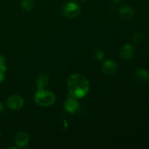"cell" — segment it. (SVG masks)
Listing matches in <instances>:
<instances>
[{
    "mask_svg": "<svg viewBox=\"0 0 149 149\" xmlns=\"http://www.w3.org/2000/svg\"><path fill=\"white\" fill-rule=\"evenodd\" d=\"M81 12L80 5L74 1H67L63 5L62 9V13L64 16L67 17H75L78 15Z\"/></svg>",
    "mask_w": 149,
    "mask_h": 149,
    "instance_id": "obj_3",
    "label": "cell"
},
{
    "mask_svg": "<svg viewBox=\"0 0 149 149\" xmlns=\"http://www.w3.org/2000/svg\"><path fill=\"white\" fill-rule=\"evenodd\" d=\"M68 89L70 95L77 99L83 98L90 90V83L83 75L74 74L68 78Z\"/></svg>",
    "mask_w": 149,
    "mask_h": 149,
    "instance_id": "obj_1",
    "label": "cell"
},
{
    "mask_svg": "<svg viewBox=\"0 0 149 149\" xmlns=\"http://www.w3.org/2000/svg\"><path fill=\"white\" fill-rule=\"evenodd\" d=\"M29 135L25 132H19L15 137V143L19 148H24L29 143Z\"/></svg>",
    "mask_w": 149,
    "mask_h": 149,
    "instance_id": "obj_7",
    "label": "cell"
},
{
    "mask_svg": "<svg viewBox=\"0 0 149 149\" xmlns=\"http://www.w3.org/2000/svg\"><path fill=\"white\" fill-rule=\"evenodd\" d=\"M4 110H5V108H4V104L0 102V113H2V112H4Z\"/></svg>",
    "mask_w": 149,
    "mask_h": 149,
    "instance_id": "obj_17",
    "label": "cell"
},
{
    "mask_svg": "<svg viewBox=\"0 0 149 149\" xmlns=\"http://www.w3.org/2000/svg\"><path fill=\"white\" fill-rule=\"evenodd\" d=\"M112 1H113L114 3H116V4H119V3L122 2L123 0H112Z\"/></svg>",
    "mask_w": 149,
    "mask_h": 149,
    "instance_id": "obj_18",
    "label": "cell"
},
{
    "mask_svg": "<svg viewBox=\"0 0 149 149\" xmlns=\"http://www.w3.org/2000/svg\"><path fill=\"white\" fill-rule=\"evenodd\" d=\"M33 99L35 103L39 106L42 107H48L55 103L56 98L55 94L52 92L45 89H41L35 93Z\"/></svg>",
    "mask_w": 149,
    "mask_h": 149,
    "instance_id": "obj_2",
    "label": "cell"
},
{
    "mask_svg": "<svg viewBox=\"0 0 149 149\" xmlns=\"http://www.w3.org/2000/svg\"><path fill=\"white\" fill-rule=\"evenodd\" d=\"M0 137H1V132H0Z\"/></svg>",
    "mask_w": 149,
    "mask_h": 149,
    "instance_id": "obj_20",
    "label": "cell"
},
{
    "mask_svg": "<svg viewBox=\"0 0 149 149\" xmlns=\"http://www.w3.org/2000/svg\"><path fill=\"white\" fill-rule=\"evenodd\" d=\"M21 7L25 11H31L33 7V0H22Z\"/></svg>",
    "mask_w": 149,
    "mask_h": 149,
    "instance_id": "obj_12",
    "label": "cell"
},
{
    "mask_svg": "<svg viewBox=\"0 0 149 149\" xmlns=\"http://www.w3.org/2000/svg\"><path fill=\"white\" fill-rule=\"evenodd\" d=\"M79 102L77 101V98L69 95V97H67L66 100L64 103L65 110L68 113L73 114V113H76V111L79 109Z\"/></svg>",
    "mask_w": 149,
    "mask_h": 149,
    "instance_id": "obj_6",
    "label": "cell"
},
{
    "mask_svg": "<svg viewBox=\"0 0 149 149\" xmlns=\"http://www.w3.org/2000/svg\"><path fill=\"white\" fill-rule=\"evenodd\" d=\"M94 57L97 61H102L105 57V53L103 49H96L94 51Z\"/></svg>",
    "mask_w": 149,
    "mask_h": 149,
    "instance_id": "obj_13",
    "label": "cell"
},
{
    "mask_svg": "<svg viewBox=\"0 0 149 149\" xmlns=\"http://www.w3.org/2000/svg\"><path fill=\"white\" fill-rule=\"evenodd\" d=\"M135 53V49L133 45L130 44H126L122 47L120 50V55L122 58L125 60H130L133 58Z\"/></svg>",
    "mask_w": 149,
    "mask_h": 149,
    "instance_id": "obj_8",
    "label": "cell"
},
{
    "mask_svg": "<svg viewBox=\"0 0 149 149\" xmlns=\"http://www.w3.org/2000/svg\"><path fill=\"white\" fill-rule=\"evenodd\" d=\"M118 68L119 67H118L117 63L113 60H107L102 65L103 71L105 73V74L109 76L116 74L118 71Z\"/></svg>",
    "mask_w": 149,
    "mask_h": 149,
    "instance_id": "obj_5",
    "label": "cell"
},
{
    "mask_svg": "<svg viewBox=\"0 0 149 149\" xmlns=\"http://www.w3.org/2000/svg\"><path fill=\"white\" fill-rule=\"evenodd\" d=\"M4 78H5V76H4V73L1 72V71H0V84H1V83L3 81H4Z\"/></svg>",
    "mask_w": 149,
    "mask_h": 149,
    "instance_id": "obj_16",
    "label": "cell"
},
{
    "mask_svg": "<svg viewBox=\"0 0 149 149\" xmlns=\"http://www.w3.org/2000/svg\"><path fill=\"white\" fill-rule=\"evenodd\" d=\"M79 1H85V0H79Z\"/></svg>",
    "mask_w": 149,
    "mask_h": 149,
    "instance_id": "obj_19",
    "label": "cell"
},
{
    "mask_svg": "<svg viewBox=\"0 0 149 149\" xmlns=\"http://www.w3.org/2000/svg\"><path fill=\"white\" fill-rule=\"evenodd\" d=\"M134 77L140 81H146L149 79V72L145 69H138L134 73Z\"/></svg>",
    "mask_w": 149,
    "mask_h": 149,
    "instance_id": "obj_11",
    "label": "cell"
},
{
    "mask_svg": "<svg viewBox=\"0 0 149 149\" xmlns=\"http://www.w3.org/2000/svg\"><path fill=\"white\" fill-rule=\"evenodd\" d=\"M144 36L142 33L141 32H138V33H135V35L133 36V42L135 43H140V42H142L143 40Z\"/></svg>",
    "mask_w": 149,
    "mask_h": 149,
    "instance_id": "obj_14",
    "label": "cell"
},
{
    "mask_svg": "<svg viewBox=\"0 0 149 149\" xmlns=\"http://www.w3.org/2000/svg\"><path fill=\"white\" fill-rule=\"evenodd\" d=\"M49 81V77L46 74H41L36 79V87L38 90L45 89Z\"/></svg>",
    "mask_w": 149,
    "mask_h": 149,
    "instance_id": "obj_10",
    "label": "cell"
},
{
    "mask_svg": "<svg viewBox=\"0 0 149 149\" xmlns=\"http://www.w3.org/2000/svg\"><path fill=\"white\" fill-rule=\"evenodd\" d=\"M6 104L11 110H19L24 105V100L19 95H12L7 99Z\"/></svg>",
    "mask_w": 149,
    "mask_h": 149,
    "instance_id": "obj_4",
    "label": "cell"
},
{
    "mask_svg": "<svg viewBox=\"0 0 149 149\" xmlns=\"http://www.w3.org/2000/svg\"><path fill=\"white\" fill-rule=\"evenodd\" d=\"M6 65V59L1 54H0V67L3 66V65Z\"/></svg>",
    "mask_w": 149,
    "mask_h": 149,
    "instance_id": "obj_15",
    "label": "cell"
},
{
    "mask_svg": "<svg viewBox=\"0 0 149 149\" xmlns=\"http://www.w3.org/2000/svg\"><path fill=\"white\" fill-rule=\"evenodd\" d=\"M119 13L122 19L126 20H131L134 17V10L128 5H124L119 10Z\"/></svg>",
    "mask_w": 149,
    "mask_h": 149,
    "instance_id": "obj_9",
    "label": "cell"
}]
</instances>
